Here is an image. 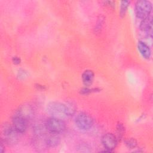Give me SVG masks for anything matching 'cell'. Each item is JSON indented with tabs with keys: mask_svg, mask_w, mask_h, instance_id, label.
<instances>
[{
	"mask_svg": "<svg viewBox=\"0 0 153 153\" xmlns=\"http://www.w3.org/2000/svg\"><path fill=\"white\" fill-rule=\"evenodd\" d=\"M47 112L51 117L63 119L67 117L66 113V106L65 103L59 102H51L46 107Z\"/></svg>",
	"mask_w": 153,
	"mask_h": 153,
	"instance_id": "1",
	"label": "cell"
},
{
	"mask_svg": "<svg viewBox=\"0 0 153 153\" xmlns=\"http://www.w3.org/2000/svg\"><path fill=\"white\" fill-rule=\"evenodd\" d=\"M75 123L80 130L87 131L93 126V119L90 114L84 112H80L75 117Z\"/></svg>",
	"mask_w": 153,
	"mask_h": 153,
	"instance_id": "2",
	"label": "cell"
},
{
	"mask_svg": "<svg viewBox=\"0 0 153 153\" xmlns=\"http://www.w3.org/2000/svg\"><path fill=\"white\" fill-rule=\"evenodd\" d=\"M152 10V4L149 1L140 0L135 4L136 15L138 18L142 20L151 16Z\"/></svg>",
	"mask_w": 153,
	"mask_h": 153,
	"instance_id": "3",
	"label": "cell"
},
{
	"mask_svg": "<svg viewBox=\"0 0 153 153\" xmlns=\"http://www.w3.org/2000/svg\"><path fill=\"white\" fill-rule=\"evenodd\" d=\"M2 133L4 137V142L9 145H15L19 140L18 131L13 126L9 124H4L2 126Z\"/></svg>",
	"mask_w": 153,
	"mask_h": 153,
	"instance_id": "4",
	"label": "cell"
},
{
	"mask_svg": "<svg viewBox=\"0 0 153 153\" xmlns=\"http://www.w3.org/2000/svg\"><path fill=\"white\" fill-rule=\"evenodd\" d=\"M45 124L47 130L51 133H60L63 132L66 128L65 123L60 118L51 117L47 120Z\"/></svg>",
	"mask_w": 153,
	"mask_h": 153,
	"instance_id": "5",
	"label": "cell"
},
{
	"mask_svg": "<svg viewBox=\"0 0 153 153\" xmlns=\"http://www.w3.org/2000/svg\"><path fill=\"white\" fill-rule=\"evenodd\" d=\"M118 142L116 136L111 133H108L104 134L102 138V143L103 147L109 152H112L116 148Z\"/></svg>",
	"mask_w": 153,
	"mask_h": 153,
	"instance_id": "6",
	"label": "cell"
},
{
	"mask_svg": "<svg viewBox=\"0 0 153 153\" xmlns=\"http://www.w3.org/2000/svg\"><path fill=\"white\" fill-rule=\"evenodd\" d=\"M12 123L19 133H23L26 131L27 127V121L24 118L15 114L12 118Z\"/></svg>",
	"mask_w": 153,
	"mask_h": 153,
	"instance_id": "7",
	"label": "cell"
},
{
	"mask_svg": "<svg viewBox=\"0 0 153 153\" xmlns=\"http://www.w3.org/2000/svg\"><path fill=\"white\" fill-rule=\"evenodd\" d=\"M16 114L19 115L28 121L33 117L34 111L31 105L29 104H24L19 108Z\"/></svg>",
	"mask_w": 153,
	"mask_h": 153,
	"instance_id": "8",
	"label": "cell"
},
{
	"mask_svg": "<svg viewBox=\"0 0 153 153\" xmlns=\"http://www.w3.org/2000/svg\"><path fill=\"white\" fill-rule=\"evenodd\" d=\"M140 29L145 32L147 37L152 38V17L151 16L143 19L140 24Z\"/></svg>",
	"mask_w": 153,
	"mask_h": 153,
	"instance_id": "9",
	"label": "cell"
},
{
	"mask_svg": "<svg viewBox=\"0 0 153 153\" xmlns=\"http://www.w3.org/2000/svg\"><path fill=\"white\" fill-rule=\"evenodd\" d=\"M137 47L139 53L143 59L146 60L150 59L151 57V50L146 43L143 41H139L137 42Z\"/></svg>",
	"mask_w": 153,
	"mask_h": 153,
	"instance_id": "10",
	"label": "cell"
},
{
	"mask_svg": "<svg viewBox=\"0 0 153 153\" xmlns=\"http://www.w3.org/2000/svg\"><path fill=\"white\" fill-rule=\"evenodd\" d=\"M82 81L84 85L86 87H88L91 85L94 81V74L93 71L87 69L83 72L82 74Z\"/></svg>",
	"mask_w": 153,
	"mask_h": 153,
	"instance_id": "11",
	"label": "cell"
},
{
	"mask_svg": "<svg viewBox=\"0 0 153 153\" xmlns=\"http://www.w3.org/2000/svg\"><path fill=\"white\" fill-rule=\"evenodd\" d=\"M60 137L57 134L52 133L46 137V143L48 148H54L57 146L60 143Z\"/></svg>",
	"mask_w": 153,
	"mask_h": 153,
	"instance_id": "12",
	"label": "cell"
},
{
	"mask_svg": "<svg viewBox=\"0 0 153 153\" xmlns=\"http://www.w3.org/2000/svg\"><path fill=\"white\" fill-rule=\"evenodd\" d=\"M33 129L36 136H44L45 134L46 131L48 130L46 124L39 122L35 124Z\"/></svg>",
	"mask_w": 153,
	"mask_h": 153,
	"instance_id": "13",
	"label": "cell"
},
{
	"mask_svg": "<svg viewBox=\"0 0 153 153\" xmlns=\"http://www.w3.org/2000/svg\"><path fill=\"white\" fill-rule=\"evenodd\" d=\"M66 106V113L67 117H71L75 114L76 107V105L72 102H68L65 103Z\"/></svg>",
	"mask_w": 153,
	"mask_h": 153,
	"instance_id": "14",
	"label": "cell"
},
{
	"mask_svg": "<svg viewBox=\"0 0 153 153\" xmlns=\"http://www.w3.org/2000/svg\"><path fill=\"white\" fill-rule=\"evenodd\" d=\"M130 2L128 1H122L120 2V16L121 17H123L125 16L127 9L130 5Z\"/></svg>",
	"mask_w": 153,
	"mask_h": 153,
	"instance_id": "15",
	"label": "cell"
},
{
	"mask_svg": "<svg viewBox=\"0 0 153 153\" xmlns=\"http://www.w3.org/2000/svg\"><path fill=\"white\" fill-rule=\"evenodd\" d=\"M105 23V17L103 16H100L98 18L97 22L95 25V27L94 29L95 33H99L102 29V27Z\"/></svg>",
	"mask_w": 153,
	"mask_h": 153,
	"instance_id": "16",
	"label": "cell"
},
{
	"mask_svg": "<svg viewBox=\"0 0 153 153\" xmlns=\"http://www.w3.org/2000/svg\"><path fill=\"white\" fill-rule=\"evenodd\" d=\"M77 151L81 152H90L91 151V147L86 143H81L77 147Z\"/></svg>",
	"mask_w": 153,
	"mask_h": 153,
	"instance_id": "17",
	"label": "cell"
},
{
	"mask_svg": "<svg viewBox=\"0 0 153 153\" xmlns=\"http://www.w3.org/2000/svg\"><path fill=\"white\" fill-rule=\"evenodd\" d=\"M117 135L116 136L118 141H119L120 139H121L124 133H125V127L122 123H118L117 126Z\"/></svg>",
	"mask_w": 153,
	"mask_h": 153,
	"instance_id": "18",
	"label": "cell"
},
{
	"mask_svg": "<svg viewBox=\"0 0 153 153\" xmlns=\"http://www.w3.org/2000/svg\"><path fill=\"white\" fill-rule=\"evenodd\" d=\"M124 143L128 149H134L136 147L137 145L136 140L134 138H128L126 139L124 141Z\"/></svg>",
	"mask_w": 153,
	"mask_h": 153,
	"instance_id": "19",
	"label": "cell"
},
{
	"mask_svg": "<svg viewBox=\"0 0 153 153\" xmlns=\"http://www.w3.org/2000/svg\"><path fill=\"white\" fill-rule=\"evenodd\" d=\"M100 90V89L98 88H90L88 87H84L82 88L80 90V93L81 94H90L91 93H94V92H97V91H99Z\"/></svg>",
	"mask_w": 153,
	"mask_h": 153,
	"instance_id": "20",
	"label": "cell"
},
{
	"mask_svg": "<svg viewBox=\"0 0 153 153\" xmlns=\"http://www.w3.org/2000/svg\"><path fill=\"white\" fill-rule=\"evenodd\" d=\"M27 72L23 70V69H21L18 72V75L17 76H19V78L20 79H24L25 77L27 76Z\"/></svg>",
	"mask_w": 153,
	"mask_h": 153,
	"instance_id": "21",
	"label": "cell"
},
{
	"mask_svg": "<svg viewBox=\"0 0 153 153\" xmlns=\"http://www.w3.org/2000/svg\"><path fill=\"white\" fill-rule=\"evenodd\" d=\"M12 61L14 64L15 65H19L21 62V59L20 57L17 56H14L12 58Z\"/></svg>",
	"mask_w": 153,
	"mask_h": 153,
	"instance_id": "22",
	"label": "cell"
},
{
	"mask_svg": "<svg viewBox=\"0 0 153 153\" xmlns=\"http://www.w3.org/2000/svg\"><path fill=\"white\" fill-rule=\"evenodd\" d=\"M35 87L38 90H44L45 89V87L44 85H40L39 84H36L35 85Z\"/></svg>",
	"mask_w": 153,
	"mask_h": 153,
	"instance_id": "23",
	"label": "cell"
},
{
	"mask_svg": "<svg viewBox=\"0 0 153 153\" xmlns=\"http://www.w3.org/2000/svg\"><path fill=\"white\" fill-rule=\"evenodd\" d=\"M105 4H106L107 5H108L109 7H115V3L114 1H105Z\"/></svg>",
	"mask_w": 153,
	"mask_h": 153,
	"instance_id": "24",
	"label": "cell"
},
{
	"mask_svg": "<svg viewBox=\"0 0 153 153\" xmlns=\"http://www.w3.org/2000/svg\"><path fill=\"white\" fill-rule=\"evenodd\" d=\"M5 151V145L3 144L2 141L1 142V146H0V151L1 152H4Z\"/></svg>",
	"mask_w": 153,
	"mask_h": 153,
	"instance_id": "25",
	"label": "cell"
}]
</instances>
